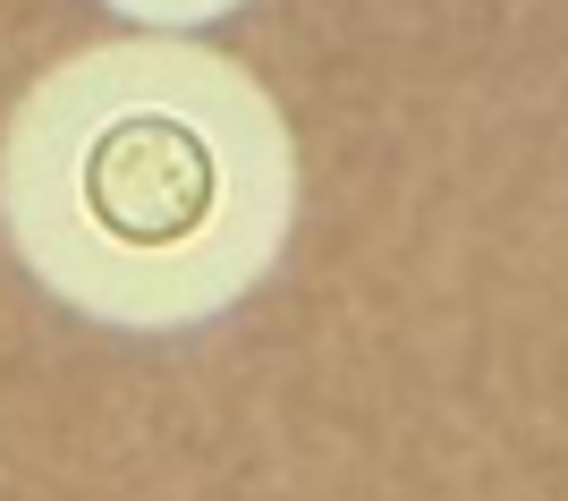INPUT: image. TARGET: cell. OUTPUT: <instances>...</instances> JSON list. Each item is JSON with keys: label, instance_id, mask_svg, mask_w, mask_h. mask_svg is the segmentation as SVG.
Returning a JSON list of instances; mask_svg holds the SVG:
<instances>
[{"label": "cell", "instance_id": "cell-1", "mask_svg": "<svg viewBox=\"0 0 568 501\" xmlns=\"http://www.w3.org/2000/svg\"><path fill=\"white\" fill-rule=\"evenodd\" d=\"M288 111L204 34L51 60L0 120V247L60 314L179 340L237 314L297 239Z\"/></svg>", "mask_w": 568, "mask_h": 501}, {"label": "cell", "instance_id": "cell-2", "mask_svg": "<svg viewBox=\"0 0 568 501\" xmlns=\"http://www.w3.org/2000/svg\"><path fill=\"white\" fill-rule=\"evenodd\" d=\"M102 9H111L119 26H136V34H213L246 0H102Z\"/></svg>", "mask_w": 568, "mask_h": 501}]
</instances>
